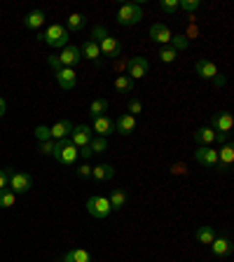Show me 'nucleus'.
<instances>
[{"label":"nucleus","mask_w":234,"mask_h":262,"mask_svg":"<svg viewBox=\"0 0 234 262\" xmlns=\"http://www.w3.org/2000/svg\"><path fill=\"white\" fill-rule=\"evenodd\" d=\"M92 40L98 45L101 49V56H108V59H117L122 54V42L113 38L110 33L103 28V26H94V33H92Z\"/></svg>","instance_id":"1"},{"label":"nucleus","mask_w":234,"mask_h":262,"mask_svg":"<svg viewBox=\"0 0 234 262\" xmlns=\"http://www.w3.org/2000/svg\"><path fill=\"white\" fill-rule=\"evenodd\" d=\"M54 157H56V162H59V164H64V167H70V164H75V159L80 157V152H77V147L70 143V136H68V138H61V141H56Z\"/></svg>","instance_id":"2"},{"label":"nucleus","mask_w":234,"mask_h":262,"mask_svg":"<svg viewBox=\"0 0 234 262\" xmlns=\"http://www.w3.org/2000/svg\"><path fill=\"white\" fill-rule=\"evenodd\" d=\"M68 38H70V33L66 31V26H59V24H52L43 35H38V40L47 42L49 47H66V45H68Z\"/></svg>","instance_id":"3"},{"label":"nucleus","mask_w":234,"mask_h":262,"mask_svg":"<svg viewBox=\"0 0 234 262\" xmlns=\"http://www.w3.org/2000/svg\"><path fill=\"white\" fill-rule=\"evenodd\" d=\"M140 19H143V10L136 2H127L117 10V24L119 26H136Z\"/></svg>","instance_id":"4"},{"label":"nucleus","mask_w":234,"mask_h":262,"mask_svg":"<svg viewBox=\"0 0 234 262\" xmlns=\"http://www.w3.org/2000/svg\"><path fill=\"white\" fill-rule=\"evenodd\" d=\"M7 185H10V190L14 194H26L33 188V178L28 173H23V171H12Z\"/></svg>","instance_id":"5"},{"label":"nucleus","mask_w":234,"mask_h":262,"mask_svg":"<svg viewBox=\"0 0 234 262\" xmlns=\"http://www.w3.org/2000/svg\"><path fill=\"white\" fill-rule=\"evenodd\" d=\"M87 211H89V215L96 218V220H103L108 218V213H110V201L106 197H89L87 199Z\"/></svg>","instance_id":"6"},{"label":"nucleus","mask_w":234,"mask_h":262,"mask_svg":"<svg viewBox=\"0 0 234 262\" xmlns=\"http://www.w3.org/2000/svg\"><path fill=\"white\" fill-rule=\"evenodd\" d=\"M127 68H129V77H131V80H140V77L148 75L150 61L145 56H131L127 61Z\"/></svg>","instance_id":"7"},{"label":"nucleus","mask_w":234,"mask_h":262,"mask_svg":"<svg viewBox=\"0 0 234 262\" xmlns=\"http://www.w3.org/2000/svg\"><path fill=\"white\" fill-rule=\"evenodd\" d=\"M211 124H213V131H215V134H232L234 117H232V113L223 110V113H215V115L211 117Z\"/></svg>","instance_id":"8"},{"label":"nucleus","mask_w":234,"mask_h":262,"mask_svg":"<svg viewBox=\"0 0 234 262\" xmlns=\"http://www.w3.org/2000/svg\"><path fill=\"white\" fill-rule=\"evenodd\" d=\"M194 159L202 167H209L213 171H218V150H213L211 145H199V150L194 152Z\"/></svg>","instance_id":"9"},{"label":"nucleus","mask_w":234,"mask_h":262,"mask_svg":"<svg viewBox=\"0 0 234 262\" xmlns=\"http://www.w3.org/2000/svg\"><path fill=\"white\" fill-rule=\"evenodd\" d=\"M82 61V52H80V47H75V45H66L64 52L59 54V63L64 66V68H73L77 63Z\"/></svg>","instance_id":"10"},{"label":"nucleus","mask_w":234,"mask_h":262,"mask_svg":"<svg viewBox=\"0 0 234 262\" xmlns=\"http://www.w3.org/2000/svg\"><path fill=\"white\" fill-rule=\"evenodd\" d=\"M92 129L87 124H80V126H75L73 129V134H70V143H73L77 150L80 147H85V145H89V141H92Z\"/></svg>","instance_id":"11"},{"label":"nucleus","mask_w":234,"mask_h":262,"mask_svg":"<svg viewBox=\"0 0 234 262\" xmlns=\"http://www.w3.org/2000/svg\"><path fill=\"white\" fill-rule=\"evenodd\" d=\"M92 131H96V136L108 138L110 134H115V122H113V119H110L108 115H101V117H96V119H94Z\"/></svg>","instance_id":"12"},{"label":"nucleus","mask_w":234,"mask_h":262,"mask_svg":"<svg viewBox=\"0 0 234 262\" xmlns=\"http://www.w3.org/2000/svg\"><path fill=\"white\" fill-rule=\"evenodd\" d=\"M234 162V145L232 143H225L220 150H218V171H227Z\"/></svg>","instance_id":"13"},{"label":"nucleus","mask_w":234,"mask_h":262,"mask_svg":"<svg viewBox=\"0 0 234 262\" xmlns=\"http://www.w3.org/2000/svg\"><path fill=\"white\" fill-rule=\"evenodd\" d=\"M150 40H155V42H160V45H169L171 42V31H169V26H164V24H152L150 26Z\"/></svg>","instance_id":"14"},{"label":"nucleus","mask_w":234,"mask_h":262,"mask_svg":"<svg viewBox=\"0 0 234 262\" xmlns=\"http://www.w3.org/2000/svg\"><path fill=\"white\" fill-rule=\"evenodd\" d=\"M56 82H59V87H61V89L70 92V89L75 87V82H77L75 71H73V68H59V71H56Z\"/></svg>","instance_id":"15"},{"label":"nucleus","mask_w":234,"mask_h":262,"mask_svg":"<svg viewBox=\"0 0 234 262\" xmlns=\"http://www.w3.org/2000/svg\"><path fill=\"white\" fill-rule=\"evenodd\" d=\"M194 68H197V75L204 77V80H213V77L218 75V66H215L211 59H199Z\"/></svg>","instance_id":"16"},{"label":"nucleus","mask_w":234,"mask_h":262,"mask_svg":"<svg viewBox=\"0 0 234 262\" xmlns=\"http://www.w3.org/2000/svg\"><path fill=\"white\" fill-rule=\"evenodd\" d=\"M134 129H136V117L134 115H122L119 119L115 122V131L117 134H122V136H129V134H134Z\"/></svg>","instance_id":"17"},{"label":"nucleus","mask_w":234,"mask_h":262,"mask_svg":"<svg viewBox=\"0 0 234 262\" xmlns=\"http://www.w3.org/2000/svg\"><path fill=\"white\" fill-rule=\"evenodd\" d=\"M73 122L70 119H61V122H56V124L49 129V134H52V138H56V141H61V138H68L70 134H73Z\"/></svg>","instance_id":"18"},{"label":"nucleus","mask_w":234,"mask_h":262,"mask_svg":"<svg viewBox=\"0 0 234 262\" xmlns=\"http://www.w3.org/2000/svg\"><path fill=\"white\" fill-rule=\"evenodd\" d=\"M211 251L215 253L218 258H225V255H230V253H232V241H230L227 237H220V239H213Z\"/></svg>","instance_id":"19"},{"label":"nucleus","mask_w":234,"mask_h":262,"mask_svg":"<svg viewBox=\"0 0 234 262\" xmlns=\"http://www.w3.org/2000/svg\"><path fill=\"white\" fill-rule=\"evenodd\" d=\"M80 52H85L87 59H92L96 66H101V49H98V45H96L92 38H89V40L82 45V49H80Z\"/></svg>","instance_id":"20"},{"label":"nucleus","mask_w":234,"mask_h":262,"mask_svg":"<svg viewBox=\"0 0 234 262\" xmlns=\"http://www.w3.org/2000/svg\"><path fill=\"white\" fill-rule=\"evenodd\" d=\"M194 141L199 145H211L213 141H215V131H213L211 126H202V129L194 131Z\"/></svg>","instance_id":"21"},{"label":"nucleus","mask_w":234,"mask_h":262,"mask_svg":"<svg viewBox=\"0 0 234 262\" xmlns=\"http://www.w3.org/2000/svg\"><path fill=\"white\" fill-rule=\"evenodd\" d=\"M61 262H92V255L85 248H73V251L66 253Z\"/></svg>","instance_id":"22"},{"label":"nucleus","mask_w":234,"mask_h":262,"mask_svg":"<svg viewBox=\"0 0 234 262\" xmlns=\"http://www.w3.org/2000/svg\"><path fill=\"white\" fill-rule=\"evenodd\" d=\"M113 176H115V168L110 164H98V167L92 168V178L96 180H110Z\"/></svg>","instance_id":"23"},{"label":"nucleus","mask_w":234,"mask_h":262,"mask_svg":"<svg viewBox=\"0 0 234 262\" xmlns=\"http://www.w3.org/2000/svg\"><path fill=\"white\" fill-rule=\"evenodd\" d=\"M43 24H45V12L43 10H33L31 14L23 19V26H26V28H31V31L33 28H40Z\"/></svg>","instance_id":"24"},{"label":"nucleus","mask_w":234,"mask_h":262,"mask_svg":"<svg viewBox=\"0 0 234 262\" xmlns=\"http://www.w3.org/2000/svg\"><path fill=\"white\" fill-rule=\"evenodd\" d=\"M110 209L113 211H119L127 206V192L124 190H113V194H110Z\"/></svg>","instance_id":"25"},{"label":"nucleus","mask_w":234,"mask_h":262,"mask_svg":"<svg viewBox=\"0 0 234 262\" xmlns=\"http://www.w3.org/2000/svg\"><path fill=\"white\" fill-rule=\"evenodd\" d=\"M85 24H87V19H85V14H80V12H75V14H70L68 17V26H66V31L70 33V31H82L85 28Z\"/></svg>","instance_id":"26"},{"label":"nucleus","mask_w":234,"mask_h":262,"mask_svg":"<svg viewBox=\"0 0 234 262\" xmlns=\"http://www.w3.org/2000/svg\"><path fill=\"white\" fill-rule=\"evenodd\" d=\"M106 113H108V98H96L94 103L89 105V117H92V119L106 115Z\"/></svg>","instance_id":"27"},{"label":"nucleus","mask_w":234,"mask_h":262,"mask_svg":"<svg viewBox=\"0 0 234 262\" xmlns=\"http://www.w3.org/2000/svg\"><path fill=\"white\" fill-rule=\"evenodd\" d=\"M197 241L199 243H206V246H211L213 239H215V232H213V227H209V225H202L199 230H197Z\"/></svg>","instance_id":"28"},{"label":"nucleus","mask_w":234,"mask_h":262,"mask_svg":"<svg viewBox=\"0 0 234 262\" xmlns=\"http://www.w3.org/2000/svg\"><path fill=\"white\" fill-rule=\"evenodd\" d=\"M115 89L119 92V94H129V92L134 89V80H131L129 75H117V80H115Z\"/></svg>","instance_id":"29"},{"label":"nucleus","mask_w":234,"mask_h":262,"mask_svg":"<svg viewBox=\"0 0 234 262\" xmlns=\"http://www.w3.org/2000/svg\"><path fill=\"white\" fill-rule=\"evenodd\" d=\"M171 45H173L171 49L178 54V52H185V49L190 47V40H187V38H185L183 33H178V35H171Z\"/></svg>","instance_id":"30"},{"label":"nucleus","mask_w":234,"mask_h":262,"mask_svg":"<svg viewBox=\"0 0 234 262\" xmlns=\"http://www.w3.org/2000/svg\"><path fill=\"white\" fill-rule=\"evenodd\" d=\"M14 199H17V194H14L10 188L0 190V209H12V206H14Z\"/></svg>","instance_id":"31"},{"label":"nucleus","mask_w":234,"mask_h":262,"mask_svg":"<svg viewBox=\"0 0 234 262\" xmlns=\"http://www.w3.org/2000/svg\"><path fill=\"white\" fill-rule=\"evenodd\" d=\"M89 150H92V155H101V152H106L108 150V138H101L96 136L89 141Z\"/></svg>","instance_id":"32"},{"label":"nucleus","mask_w":234,"mask_h":262,"mask_svg":"<svg viewBox=\"0 0 234 262\" xmlns=\"http://www.w3.org/2000/svg\"><path fill=\"white\" fill-rule=\"evenodd\" d=\"M157 56H160L162 63H173V61H176V52H173L171 47H162Z\"/></svg>","instance_id":"33"},{"label":"nucleus","mask_w":234,"mask_h":262,"mask_svg":"<svg viewBox=\"0 0 234 262\" xmlns=\"http://www.w3.org/2000/svg\"><path fill=\"white\" fill-rule=\"evenodd\" d=\"M178 7H183L185 12H194L202 7V2L199 0H178Z\"/></svg>","instance_id":"34"},{"label":"nucleus","mask_w":234,"mask_h":262,"mask_svg":"<svg viewBox=\"0 0 234 262\" xmlns=\"http://www.w3.org/2000/svg\"><path fill=\"white\" fill-rule=\"evenodd\" d=\"M143 113V103H140V98H129V115H139Z\"/></svg>","instance_id":"35"},{"label":"nucleus","mask_w":234,"mask_h":262,"mask_svg":"<svg viewBox=\"0 0 234 262\" xmlns=\"http://www.w3.org/2000/svg\"><path fill=\"white\" fill-rule=\"evenodd\" d=\"M35 138H38L40 143H45V141H52L49 126H38V129H35Z\"/></svg>","instance_id":"36"},{"label":"nucleus","mask_w":234,"mask_h":262,"mask_svg":"<svg viewBox=\"0 0 234 262\" xmlns=\"http://www.w3.org/2000/svg\"><path fill=\"white\" fill-rule=\"evenodd\" d=\"M160 7H162L164 12H169V14H171V12L178 10V0H162Z\"/></svg>","instance_id":"37"},{"label":"nucleus","mask_w":234,"mask_h":262,"mask_svg":"<svg viewBox=\"0 0 234 262\" xmlns=\"http://www.w3.org/2000/svg\"><path fill=\"white\" fill-rule=\"evenodd\" d=\"M54 150H56V143H52V141L40 143V152H43V155H54Z\"/></svg>","instance_id":"38"},{"label":"nucleus","mask_w":234,"mask_h":262,"mask_svg":"<svg viewBox=\"0 0 234 262\" xmlns=\"http://www.w3.org/2000/svg\"><path fill=\"white\" fill-rule=\"evenodd\" d=\"M10 168H0V190L7 188V180H10Z\"/></svg>","instance_id":"39"},{"label":"nucleus","mask_w":234,"mask_h":262,"mask_svg":"<svg viewBox=\"0 0 234 262\" xmlns=\"http://www.w3.org/2000/svg\"><path fill=\"white\" fill-rule=\"evenodd\" d=\"M77 176H80V178H92V167H89V164L77 167Z\"/></svg>","instance_id":"40"},{"label":"nucleus","mask_w":234,"mask_h":262,"mask_svg":"<svg viewBox=\"0 0 234 262\" xmlns=\"http://www.w3.org/2000/svg\"><path fill=\"white\" fill-rule=\"evenodd\" d=\"M47 63H49V66H52L54 71H59V68H64V66H61V63H59V56H49V59H47Z\"/></svg>","instance_id":"41"},{"label":"nucleus","mask_w":234,"mask_h":262,"mask_svg":"<svg viewBox=\"0 0 234 262\" xmlns=\"http://www.w3.org/2000/svg\"><path fill=\"white\" fill-rule=\"evenodd\" d=\"M185 164H173V167H171V173H187V171H185Z\"/></svg>","instance_id":"42"},{"label":"nucleus","mask_w":234,"mask_h":262,"mask_svg":"<svg viewBox=\"0 0 234 262\" xmlns=\"http://www.w3.org/2000/svg\"><path fill=\"white\" fill-rule=\"evenodd\" d=\"M77 152H80V155H82V157H85V159H89V157H92V150H89V145L80 147V150H77Z\"/></svg>","instance_id":"43"},{"label":"nucleus","mask_w":234,"mask_h":262,"mask_svg":"<svg viewBox=\"0 0 234 262\" xmlns=\"http://www.w3.org/2000/svg\"><path fill=\"white\" fill-rule=\"evenodd\" d=\"M213 82H215V87H223L227 80H225V75H215V77H213Z\"/></svg>","instance_id":"44"},{"label":"nucleus","mask_w":234,"mask_h":262,"mask_svg":"<svg viewBox=\"0 0 234 262\" xmlns=\"http://www.w3.org/2000/svg\"><path fill=\"white\" fill-rule=\"evenodd\" d=\"M215 141H218V143H227V141H230V134H215Z\"/></svg>","instance_id":"45"},{"label":"nucleus","mask_w":234,"mask_h":262,"mask_svg":"<svg viewBox=\"0 0 234 262\" xmlns=\"http://www.w3.org/2000/svg\"><path fill=\"white\" fill-rule=\"evenodd\" d=\"M5 110H7V103H5V98L0 96V117L5 115Z\"/></svg>","instance_id":"46"}]
</instances>
